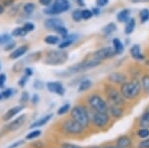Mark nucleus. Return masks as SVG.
I'll list each match as a JSON object with an SVG mask.
<instances>
[{"mask_svg": "<svg viewBox=\"0 0 149 148\" xmlns=\"http://www.w3.org/2000/svg\"><path fill=\"white\" fill-rule=\"evenodd\" d=\"M70 8L69 0H55L52 6L46 8L44 12L48 15H57L68 11Z\"/></svg>", "mask_w": 149, "mask_h": 148, "instance_id": "nucleus-5", "label": "nucleus"}, {"mask_svg": "<svg viewBox=\"0 0 149 148\" xmlns=\"http://www.w3.org/2000/svg\"><path fill=\"white\" fill-rule=\"evenodd\" d=\"M2 99V94H0V99Z\"/></svg>", "mask_w": 149, "mask_h": 148, "instance_id": "nucleus-58", "label": "nucleus"}, {"mask_svg": "<svg viewBox=\"0 0 149 148\" xmlns=\"http://www.w3.org/2000/svg\"><path fill=\"white\" fill-rule=\"evenodd\" d=\"M135 19L134 18H129V20L126 22V25H125V28H124V33L126 35H130L132 32L135 29Z\"/></svg>", "mask_w": 149, "mask_h": 148, "instance_id": "nucleus-24", "label": "nucleus"}, {"mask_svg": "<svg viewBox=\"0 0 149 148\" xmlns=\"http://www.w3.org/2000/svg\"><path fill=\"white\" fill-rule=\"evenodd\" d=\"M1 94H2V97H4V99H9V97L13 94V90H12V89H7V90H4Z\"/></svg>", "mask_w": 149, "mask_h": 148, "instance_id": "nucleus-41", "label": "nucleus"}, {"mask_svg": "<svg viewBox=\"0 0 149 148\" xmlns=\"http://www.w3.org/2000/svg\"><path fill=\"white\" fill-rule=\"evenodd\" d=\"M104 148H119L118 146H117V145H109V146H107V147H104Z\"/></svg>", "mask_w": 149, "mask_h": 148, "instance_id": "nucleus-56", "label": "nucleus"}, {"mask_svg": "<svg viewBox=\"0 0 149 148\" xmlns=\"http://www.w3.org/2000/svg\"><path fill=\"white\" fill-rule=\"evenodd\" d=\"M149 0H130L132 3H143V2H148Z\"/></svg>", "mask_w": 149, "mask_h": 148, "instance_id": "nucleus-52", "label": "nucleus"}, {"mask_svg": "<svg viewBox=\"0 0 149 148\" xmlns=\"http://www.w3.org/2000/svg\"><path fill=\"white\" fill-rule=\"evenodd\" d=\"M130 55L133 59L137 60V61H140V60L144 59V56L141 53V50H140V46L139 45H133L130 48Z\"/></svg>", "mask_w": 149, "mask_h": 148, "instance_id": "nucleus-21", "label": "nucleus"}, {"mask_svg": "<svg viewBox=\"0 0 149 148\" xmlns=\"http://www.w3.org/2000/svg\"><path fill=\"white\" fill-rule=\"evenodd\" d=\"M39 2L43 6H49L52 3V0H39Z\"/></svg>", "mask_w": 149, "mask_h": 148, "instance_id": "nucleus-47", "label": "nucleus"}, {"mask_svg": "<svg viewBox=\"0 0 149 148\" xmlns=\"http://www.w3.org/2000/svg\"><path fill=\"white\" fill-rule=\"evenodd\" d=\"M25 75L27 76V77H30V76L33 75V70L31 68H26L25 69Z\"/></svg>", "mask_w": 149, "mask_h": 148, "instance_id": "nucleus-51", "label": "nucleus"}, {"mask_svg": "<svg viewBox=\"0 0 149 148\" xmlns=\"http://www.w3.org/2000/svg\"><path fill=\"white\" fill-rule=\"evenodd\" d=\"M109 3V0H97V5L98 7H103Z\"/></svg>", "mask_w": 149, "mask_h": 148, "instance_id": "nucleus-45", "label": "nucleus"}, {"mask_svg": "<svg viewBox=\"0 0 149 148\" xmlns=\"http://www.w3.org/2000/svg\"><path fill=\"white\" fill-rule=\"evenodd\" d=\"M138 148H149V137L141 140L138 143Z\"/></svg>", "mask_w": 149, "mask_h": 148, "instance_id": "nucleus-39", "label": "nucleus"}, {"mask_svg": "<svg viewBox=\"0 0 149 148\" xmlns=\"http://www.w3.org/2000/svg\"><path fill=\"white\" fill-rule=\"evenodd\" d=\"M132 141L128 135H121L116 139V145L119 148H129L131 146Z\"/></svg>", "mask_w": 149, "mask_h": 148, "instance_id": "nucleus-15", "label": "nucleus"}, {"mask_svg": "<svg viewBox=\"0 0 149 148\" xmlns=\"http://www.w3.org/2000/svg\"><path fill=\"white\" fill-rule=\"evenodd\" d=\"M112 44H113V49L115 51V54L119 55L123 52V49H124L123 44H122V42L118 38H114L113 41H112Z\"/></svg>", "mask_w": 149, "mask_h": 148, "instance_id": "nucleus-25", "label": "nucleus"}, {"mask_svg": "<svg viewBox=\"0 0 149 148\" xmlns=\"http://www.w3.org/2000/svg\"><path fill=\"white\" fill-rule=\"evenodd\" d=\"M1 41H2V39H1V36H0V43H1Z\"/></svg>", "mask_w": 149, "mask_h": 148, "instance_id": "nucleus-59", "label": "nucleus"}, {"mask_svg": "<svg viewBox=\"0 0 149 148\" xmlns=\"http://www.w3.org/2000/svg\"><path fill=\"white\" fill-rule=\"evenodd\" d=\"M27 79H28L27 76H25L24 78L21 79L20 82H19V85H21V87H24V85H25V83H26V82H27Z\"/></svg>", "mask_w": 149, "mask_h": 148, "instance_id": "nucleus-50", "label": "nucleus"}, {"mask_svg": "<svg viewBox=\"0 0 149 148\" xmlns=\"http://www.w3.org/2000/svg\"><path fill=\"white\" fill-rule=\"evenodd\" d=\"M109 111L110 115L116 119L120 118L122 116V114H123V109H122V107L120 106H116V104H109Z\"/></svg>", "mask_w": 149, "mask_h": 148, "instance_id": "nucleus-14", "label": "nucleus"}, {"mask_svg": "<svg viewBox=\"0 0 149 148\" xmlns=\"http://www.w3.org/2000/svg\"><path fill=\"white\" fill-rule=\"evenodd\" d=\"M92 81L90 80H84L83 82L80 83L79 85V92H85V90H88L90 88H92Z\"/></svg>", "mask_w": 149, "mask_h": 148, "instance_id": "nucleus-28", "label": "nucleus"}, {"mask_svg": "<svg viewBox=\"0 0 149 148\" xmlns=\"http://www.w3.org/2000/svg\"><path fill=\"white\" fill-rule=\"evenodd\" d=\"M93 148H100V147H93Z\"/></svg>", "mask_w": 149, "mask_h": 148, "instance_id": "nucleus-60", "label": "nucleus"}, {"mask_svg": "<svg viewBox=\"0 0 149 148\" xmlns=\"http://www.w3.org/2000/svg\"><path fill=\"white\" fill-rule=\"evenodd\" d=\"M35 10V5L33 3H27L23 6V11L26 15H31Z\"/></svg>", "mask_w": 149, "mask_h": 148, "instance_id": "nucleus-31", "label": "nucleus"}, {"mask_svg": "<svg viewBox=\"0 0 149 148\" xmlns=\"http://www.w3.org/2000/svg\"><path fill=\"white\" fill-rule=\"evenodd\" d=\"M67 60H68V53L60 49L48 52L44 62L49 66H59L66 63Z\"/></svg>", "mask_w": 149, "mask_h": 148, "instance_id": "nucleus-3", "label": "nucleus"}, {"mask_svg": "<svg viewBox=\"0 0 149 148\" xmlns=\"http://www.w3.org/2000/svg\"><path fill=\"white\" fill-rule=\"evenodd\" d=\"M72 118L79 122L84 127H88L90 124L91 117L88 113V110L86 109L85 106H74L71 111Z\"/></svg>", "mask_w": 149, "mask_h": 148, "instance_id": "nucleus-4", "label": "nucleus"}, {"mask_svg": "<svg viewBox=\"0 0 149 148\" xmlns=\"http://www.w3.org/2000/svg\"><path fill=\"white\" fill-rule=\"evenodd\" d=\"M23 141L22 140H19V141H17V142H15V143H13V144L12 145H10V146H9L8 148H17L18 146H20L21 144H23Z\"/></svg>", "mask_w": 149, "mask_h": 148, "instance_id": "nucleus-48", "label": "nucleus"}, {"mask_svg": "<svg viewBox=\"0 0 149 148\" xmlns=\"http://www.w3.org/2000/svg\"><path fill=\"white\" fill-rule=\"evenodd\" d=\"M41 134H42V131L40 129H35V130H33L32 132L28 133L26 138H27L28 140H32V139H35V138H38Z\"/></svg>", "mask_w": 149, "mask_h": 148, "instance_id": "nucleus-33", "label": "nucleus"}, {"mask_svg": "<svg viewBox=\"0 0 149 148\" xmlns=\"http://www.w3.org/2000/svg\"><path fill=\"white\" fill-rule=\"evenodd\" d=\"M23 108L24 107L22 106H17L12 107V108L9 109L8 111H6V113L4 114V116H3V119L4 120H9V119L13 118L16 114H18L20 111H22Z\"/></svg>", "mask_w": 149, "mask_h": 148, "instance_id": "nucleus-18", "label": "nucleus"}, {"mask_svg": "<svg viewBox=\"0 0 149 148\" xmlns=\"http://www.w3.org/2000/svg\"><path fill=\"white\" fill-rule=\"evenodd\" d=\"M141 90V83L137 80H132L130 82H125L121 85L120 94L126 99H133L138 97Z\"/></svg>", "mask_w": 149, "mask_h": 148, "instance_id": "nucleus-1", "label": "nucleus"}, {"mask_svg": "<svg viewBox=\"0 0 149 148\" xmlns=\"http://www.w3.org/2000/svg\"><path fill=\"white\" fill-rule=\"evenodd\" d=\"M92 121L97 127L102 128L107 125L109 122V115L107 113H100V111H95L92 116Z\"/></svg>", "mask_w": 149, "mask_h": 148, "instance_id": "nucleus-9", "label": "nucleus"}, {"mask_svg": "<svg viewBox=\"0 0 149 148\" xmlns=\"http://www.w3.org/2000/svg\"><path fill=\"white\" fill-rule=\"evenodd\" d=\"M139 126L143 128H149V106L143 111L142 115L139 118Z\"/></svg>", "mask_w": 149, "mask_h": 148, "instance_id": "nucleus-19", "label": "nucleus"}, {"mask_svg": "<svg viewBox=\"0 0 149 148\" xmlns=\"http://www.w3.org/2000/svg\"><path fill=\"white\" fill-rule=\"evenodd\" d=\"M5 82H6V76L4 74H0V88L4 87Z\"/></svg>", "mask_w": 149, "mask_h": 148, "instance_id": "nucleus-44", "label": "nucleus"}, {"mask_svg": "<svg viewBox=\"0 0 149 148\" xmlns=\"http://www.w3.org/2000/svg\"><path fill=\"white\" fill-rule=\"evenodd\" d=\"M107 95L110 104H116V106H123L124 99H125L122 97L120 92H117L113 88L111 87L107 88Z\"/></svg>", "mask_w": 149, "mask_h": 148, "instance_id": "nucleus-8", "label": "nucleus"}, {"mask_svg": "<svg viewBox=\"0 0 149 148\" xmlns=\"http://www.w3.org/2000/svg\"><path fill=\"white\" fill-rule=\"evenodd\" d=\"M137 136L139 138H142V139H145V138L149 137V128H143V127H140L139 129L137 130Z\"/></svg>", "mask_w": 149, "mask_h": 148, "instance_id": "nucleus-30", "label": "nucleus"}, {"mask_svg": "<svg viewBox=\"0 0 149 148\" xmlns=\"http://www.w3.org/2000/svg\"><path fill=\"white\" fill-rule=\"evenodd\" d=\"M57 33H59V34H61L63 37H65V36H67L68 35V30L66 29V28L64 27V26H61V27H59V28H57L56 30Z\"/></svg>", "mask_w": 149, "mask_h": 148, "instance_id": "nucleus-40", "label": "nucleus"}, {"mask_svg": "<svg viewBox=\"0 0 149 148\" xmlns=\"http://www.w3.org/2000/svg\"><path fill=\"white\" fill-rule=\"evenodd\" d=\"M81 9H77V10H74L73 12V14H72V17H73V19L76 22H78V21H81V19H83V17H81Z\"/></svg>", "mask_w": 149, "mask_h": 148, "instance_id": "nucleus-36", "label": "nucleus"}, {"mask_svg": "<svg viewBox=\"0 0 149 148\" xmlns=\"http://www.w3.org/2000/svg\"><path fill=\"white\" fill-rule=\"evenodd\" d=\"M115 30H116V25H115L114 23H109L107 26H105L104 28H103V34L109 36L110 34H112L113 32H115Z\"/></svg>", "mask_w": 149, "mask_h": 148, "instance_id": "nucleus-27", "label": "nucleus"}, {"mask_svg": "<svg viewBox=\"0 0 149 148\" xmlns=\"http://www.w3.org/2000/svg\"><path fill=\"white\" fill-rule=\"evenodd\" d=\"M61 26H64V22L59 18H50L45 21V27L47 29L56 30L57 28L61 27Z\"/></svg>", "mask_w": 149, "mask_h": 148, "instance_id": "nucleus-13", "label": "nucleus"}, {"mask_svg": "<svg viewBox=\"0 0 149 148\" xmlns=\"http://www.w3.org/2000/svg\"><path fill=\"white\" fill-rule=\"evenodd\" d=\"M140 16V20L142 23H146L149 20V10L148 9H142L139 13Z\"/></svg>", "mask_w": 149, "mask_h": 148, "instance_id": "nucleus-32", "label": "nucleus"}, {"mask_svg": "<svg viewBox=\"0 0 149 148\" xmlns=\"http://www.w3.org/2000/svg\"><path fill=\"white\" fill-rule=\"evenodd\" d=\"M61 148H84V147L79 146V145H76V144H72V143H69V142H65L62 144Z\"/></svg>", "mask_w": 149, "mask_h": 148, "instance_id": "nucleus-42", "label": "nucleus"}, {"mask_svg": "<svg viewBox=\"0 0 149 148\" xmlns=\"http://www.w3.org/2000/svg\"><path fill=\"white\" fill-rule=\"evenodd\" d=\"M129 16H130V11L128 9H123V10L119 11L116 16V19L118 22H127L129 20Z\"/></svg>", "mask_w": 149, "mask_h": 148, "instance_id": "nucleus-23", "label": "nucleus"}, {"mask_svg": "<svg viewBox=\"0 0 149 148\" xmlns=\"http://www.w3.org/2000/svg\"><path fill=\"white\" fill-rule=\"evenodd\" d=\"M44 41L45 43H47V44H49V45H56L60 42V39L57 36L49 35V36H47V37H45Z\"/></svg>", "mask_w": 149, "mask_h": 148, "instance_id": "nucleus-29", "label": "nucleus"}, {"mask_svg": "<svg viewBox=\"0 0 149 148\" xmlns=\"http://www.w3.org/2000/svg\"><path fill=\"white\" fill-rule=\"evenodd\" d=\"M141 88L145 94H149V75L143 76L141 79Z\"/></svg>", "mask_w": 149, "mask_h": 148, "instance_id": "nucleus-26", "label": "nucleus"}, {"mask_svg": "<svg viewBox=\"0 0 149 148\" xmlns=\"http://www.w3.org/2000/svg\"><path fill=\"white\" fill-rule=\"evenodd\" d=\"M53 114H47V115L43 116V117L39 118L38 120H36L35 122H33L32 124L30 125V128L31 129H34V128H38V127H41V126L45 125L46 123H48L50 121V119L52 118Z\"/></svg>", "mask_w": 149, "mask_h": 148, "instance_id": "nucleus-16", "label": "nucleus"}, {"mask_svg": "<svg viewBox=\"0 0 149 148\" xmlns=\"http://www.w3.org/2000/svg\"><path fill=\"white\" fill-rule=\"evenodd\" d=\"M32 101H33V104H37V102L39 101V97H38L37 94H34V97H33V99H32Z\"/></svg>", "mask_w": 149, "mask_h": 148, "instance_id": "nucleus-54", "label": "nucleus"}, {"mask_svg": "<svg viewBox=\"0 0 149 148\" xmlns=\"http://www.w3.org/2000/svg\"><path fill=\"white\" fill-rule=\"evenodd\" d=\"M100 64V62L95 61V60L93 58H90L86 60V61L83 62V63H79V64H76V65L70 67L67 70H65L61 75L65 76V77H68V76H72V75H74V74H78V73H81V72L93 69V68H95V67L98 66Z\"/></svg>", "mask_w": 149, "mask_h": 148, "instance_id": "nucleus-2", "label": "nucleus"}, {"mask_svg": "<svg viewBox=\"0 0 149 148\" xmlns=\"http://www.w3.org/2000/svg\"><path fill=\"white\" fill-rule=\"evenodd\" d=\"M114 55H115V51H114L113 48L104 47V48H102V49H100V50H98V51L95 52V53L92 56V58L95 59V61L102 62V61H103V60L112 58Z\"/></svg>", "mask_w": 149, "mask_h": 148, "instance_id": "nucleus-10", "label": "nucleus"}, {"mask_svg": "<svg viewBox=\"0 0 149 148\" xmlns=\"http://www.w3.org/2000/svg\"><path fill=\"white\" fill-rule=\"evenodd\" d=\"M14 46H15V43H14V42H10L9 44L7 43L6 46H5V50H6V51H9V50L13 49Z\"/></svg>", "mask_w": 149, "mask_h": 148, "instance_id": "nucleus-49", "label": "nucleus"}, {"mask_svg": "<svg viewBox=\"0 0 149 148\" xmlns=\"http://www.w3.org/2000/svg\"><path fill=\"white\" fill-rule=\"evenodd\" d=\"M70 107H71V106H70V104H68V102L63 104V106L58 109V114H59V115H62V114L67 113L70 110Z\"/></svg>", "mask_w": 149, "mask_h": 148, "instance_id": "nucleus-35", "label": "nucleus"}, {"mask_svg": "<svg viewBox=\"0 0 149 148\" xmlns=\"http://www.w3.org/2000/svg\"><path fill=\"white\" fill-rule=\"evenodd\" d=\"M77 3H78L79 5H81V6L85 5V2H84V0H77Z\"/></svg>", "mask_w": 149, "mask_h": 148, "instance_id": "nucleus-55", "label": "nucleus"}, {"mask_svg": "<svg viewBox=\"0 0 149 148\" xmlns=\"http://www.w3.org/2000/svg\"><path fill=\"white\" fill-rule=\"evenodd\" d=\"M26 121V114H22V115L18 116L17 118H15L13 121H11L8 125L6 126L7 131H15L19 129Z\"/></svg>", "mask_w": 149, "mask_h": 148, "instance_id": "nucleus-11", "label": "nucleus"}, {"mask_svg": "<svg viewBox=\"0 0 149 148\" xmlns=\"http://www.w3.org/2000/svg\"><path fill=\"white\" fill-rule=\"evenodd\" d=\"M26 34H28L25 30L23 29V27H19L16 28L12 31V36H15V37H19V36H25Z\"/></svg>", "mask_w": 149, "mask_h": 148, "instance_id": "nucleus-34", "label": "nucleus"}, {"mask_svg": "<svg viewBox=\"0 0 149 148\" xmlns=\"http://www.w3.org/2000/svg\"><path fill=\"white\" fill-rule=\"evenodd\" d=\"M23 29L25 30L27 33H29V32H32V31L35 29V26H34V24H33V23H31V22H27V23L24 24Z\"/></svg>", "mask_w": 149, "mask_h": 148, "instance_id": "nucleus-38", "label": "nucleus"}, {"mask_svg": "<svg viewBox=\"0 0 149 148\" xmlns=\"http://www.w3.org/2000/svg\"><path fill=\"white\" fill-rule=\"evenodd\" d=\"M1 39H2L1 43H6V44H7V43L11 42V38H10V36H9L8 34H4L1 37Z\"/></svg>", "mask_w": 149, "mask_h": 148, "instance_id": "nucleus-43", "label": "nucleus"}, {"mask_svg": "<svg viewBox=\"0 0 149 148\" xmlns=\"http://www.w3.org/2000/svg\"><path fill=\"white\" fill-rule=\"evenodd\" d=\"M92 12H93V16H97V15H98V14H100V10H98L97 7H95V8H93V10H92Z\"/></svg>", "mask_w": 149, "mask_h": 148, "instance_id": "nucleus-53", "label": "nucleus"}, {"mask_svg": "<svg viewBox=\"0 0 149 148\" xmlns=\"http://www.w3.org/2000/svg\"><path fill=\"white\" fill-rule=\"evenodd\" d=\"M84 129H85V127L81 126L79 122H77L76 120H74L73 118L66 120L63 124V130L68 134H81Z\"/></svg>", "mask_w": 149, "mask_h": 148, "instance_id": "nucleus-7", "label": "nucleus"}, {"mask_svg": "<svg viewBox=\"0 0 149 148\" xmlns=\"http://www.w3.org/2000/svg\"><path fill=\"white\" fill-rule=\"evenodd\" d=\"M47 89L51 92L57 94L58 95H64L65 89L61 83L59 82H49L47 83Z\"/></svg>", "mask_w": 149, "mask_h": 148, "instance_id": "nucleus-12", "label": "nucleus"}, {"mask_svg": "<svg viewBox=\"0 0 149 148\" xmlns=\"http://www.w3.org/2000/svg\"><path fill=\"white\" fill-rule=\"evenodd\" d=\"M109 81L117 85H123L126 82V77L120 73H113L109 76Z\"/></svg>", "mask_w": 149, "mask_h": 148, "instance_id": "nucleus-20", "label": "nucleus"}, {"mask_svg": "<svg viewBox=\"0 0 149 148\" xmlns=\"http://www.w3.org/2000/svg\"><path fill=\"white\" fill-rule=\"evenodd\" d=\"M28 99H29V97H28L27 92H23L22 97H21V99H20L21 104H24V102H26V101H28Z\"/></svg>", "mask_w": 149, "mask_h": 148, "instance_id": "nucleus-46", "label": "nucleus"}, {"mask_svg": "<svg viewBox=\"0 0 149 148\" xmlns=\"http://www.w3.org/2000/svg\"><path fill=\"white\" fill-rule=\"evenodd\" d=\"M4 11V8H3V5H1V4H0V14L2 13V12Z\"/></svg>", "mask_w": 149, "mask_h": 148, "instance_id": "nucleus-57", "label": "nucleus"}, {"mask_svg": "<svg viewBox=\"0 0 149 148\" xmlns=\"http://www.w3.org/2000/svg\"><path fill=\"white\" fill-rule=\"evenodd\" d=\"M77 37H78V36H77L76 34H71V35L65 36L64 40L62 41V43H60L59 48H60V49L63 50V49H65V48L71 46V45L74 42V40L77 39Z\"/></svg>", "mask_w": 149, "mask_h": 148, "instance_id": "nucleus-17", "label": "nucleus"}, {"mask_svg": "<svg viewBox=\"0 0 149 148\" xmlns=\"http://www.w3.org/2000/svg\"><path fill=\"white\" fill-rule=\"evenodd\" d=\"M0 69H1V66H0Z\"/></svg>", "mask_w": 149, "mask_h": 148, "instance_id": "nucleus-61", "label": "nucleus"}, {"mask_svg": "<svg viewBox=\"0 0 149 148\" xmlns=\"http://www.w3.org/2000/svg\"><path fill=\"white\" fill-rule=\"evenodd\" d=\"M93 16L92 10H88V9H85V10L81 11V17L83 19H85V20H88V19H91Z\"/></svg>", "mask_w": 149, "mask_h": 148, "instance_id": "nucleus-37", "label": "nucleus"}, {"mask_svg": "<svg viewBox=\"0 0 149 148\" xmlns=\"http://www.w3.org/2000/svg\"><path fill=\"white\" fill-rule=\"evenodd\" d=\"M88 104L92 106V108L95 111H100V113H107L109 111L107 104L97 94H93L88 97Z\"/></svg>", "mask_w": 149, "mask_h": 148, "instance_id": "nucleus-6", "label": "nucleus"}, {"mask_svg": "<svg viewBox=\"0 0 149 148\" xmlns=\"http://www.w3.org/2000/svg\"><path fill=\"white\" fill-rule=\"evenodd\" d=\"M27 50H28V48L27 46H21V47H19L17 48V49H15L13 52L10 54V59H18V58H20V57H22L24 54L27 52Z\"/></svg>", "mask_w": 149, "mask_h": 148, "instance_id": "nucleus-22", "label": "nucleus"}]
</instances>
